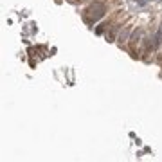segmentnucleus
<instances>
[{
  "label": "nucleus",
  "mask_w": 162,
  "mask_h": 162,
  "mask_svg": "<svg viewBox=\"0 0 162 162\" xmlns=\"http://www.w3.org/2000/svg\"><path fill=\"white\" fill-rule=\"evenodd\" d=\"M105 13H106V5L103 4V2H94L88 9H86V13H85V22L86 24H96L97 20L101 18V16H105Z\"/></svg>",
  "instance_id": "obj_1"
},
{
  "label": "nucleus",
  "mask_w": 162,
  "mask_h": 162,
  "mask_svg": "<svg viewBox=\"0 0 162 162\" xmlns=\"http://www.w3.org/2000/svg\"><path fill=\"white\" fill-rule=\"evenodd\" d=\"M130 31H132V25H126L124 27V31L123 32H121V34H119V45H123V43H126L128 42V40H130V38H128V36H130Z\"/></svg>",
  "instance_id": "obj_2"
},
{
  "label": "nucleus",
  "mask_w": 162,
  "mask_h": 162,
  "mask_svg": "<svg viewBox=\"0 0 162 162\" xmlns=\"http://www.w3.org/2000/svg\"><path fill=\"white\" fill-rule=\"evenodd\" d=\"M140 36H142V29H137V31H133V32H132L130 40H128V42H130V45H132V49H133V45H135V43H139V42H140Z\"/></svg>",
  "instance_id": "obj_3"
}]
</instances>
